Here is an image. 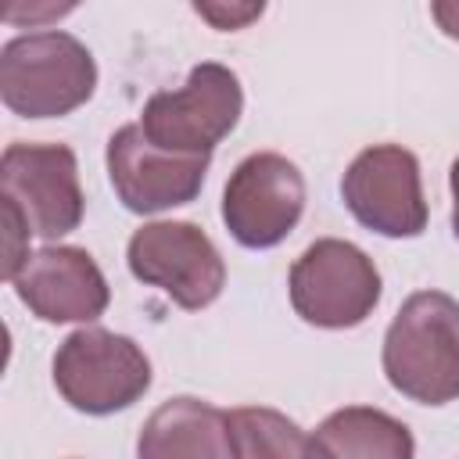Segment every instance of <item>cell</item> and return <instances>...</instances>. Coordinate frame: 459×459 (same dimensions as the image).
<instances>
[{"instance_id":"cell-1","label":"cell","mask_w":459,"mask_h":459,"mask_svg":"<svg viewBox=\"0 0 459 459\" xmlns=\"http://www.w3.org/2000/svg\"><path fill=\"white\" fill-rule=\"evenodd\" d=\"M384 373L398 394L420 405L459 398V301L452 294L405 298L384 333Z\"/></svg>"},{"instance_id":"cell-2","label":"cell","mask_w":459,"mask_h":459,"mask_svg":"<svg viewBox=\"0 0 459 459\" xmlns=\"http://www.w3.org/2000/svg\"><path fill=\"white\" fill-rule=\"evenodd\" d=\"M93 54L68 32H29L0 50V97L22 118H57L93 97Z\"/></svg>"},{"instance_id":"cell-3","label":"cell","mask_w":459,"mask_h":459,"mask_svg":"<svg viewBox=\"0 0 459 459\" xmlns=\"http://www.w3.org/2000/svg\"><path fill=\"white\" fill-rule=\"evenodd\" d=\"M240 111V79L219 61H201L179 90H161L143 104L140 129L161 151L212 158L215 143L233 133Z\"/></svg>"},{"instance_id":"cell-4","label":"cell","mask_w":459,"mask_h":459,"mask_svg":"<svg viewBox=\"0 0 459 459\" xmlns=\"http://www.w3.org/2000/svg\"><path fill=\"white\" fill-rule=\"evenodd\" d=\"M54 387L72 409L108 416L129 409L151 387V362L133 337L82 326L54 355Z\"/></svg>"},{"instance_id":"cell-5","label":"cell","mask_w":459,"mask_h":459,"mask_svg":"<svg viewBox=\"0 0 459 459\" xmlns=\"http://www.w3.org/2000/svg\"><path fill=\"white\" fill-rule=\"evenodd\" d=\"M287 287L294 312L323 330L359 326L380 301V273L373 258L337 237L308 244L290 265Z\"/></svg>"},{"instance_id":"cell-6","label":"cell","mask_w":459,"mask_h":459,"mask_svg":"<svg viewBox=\"0 0 459 459\" xmlns=\"http://www.w3.org/2000/svg\"><path fill=\"white\" fill-rule=\"evenodd\" d=\"M129 273L161 287L179 308L197 312L222 294L226 265L208 233L194 222H147L129 237Z\"/></svg>"},{"instance_id":"cell-7","label":"cell","mask_w":459,"mask_h":459,"mask_svg":"<svg viewBox=\"0 0 459 459\" xmlns=\"http://www.w3.org/2000/svg\"><path fill=\"white\" fill-rule=\"evenodd\" d=\"M305 212V179L294 161L276 151L247 154L226 190H222V222L230 237L244 247H276Z\"/></svg>"},{"instance_id":"cell-8","label":"cell","mask_w":459,"mask_h":459,"mask_svg":"<svg viewBox=\"0 0 459 459\" xmlns=\"http://www.w3.org/2000/svg\"><path fill=\"white\" fill-rule=\"evenodd\" d=\"M0 183L4 201H11L43 240H57L82 222L79 165L65 143H11L0 158Z\"/></svg>"},{"instance_id":"cell-9","label":"cell","mask_w":459,"mask_h":459,"mask_svg":"<svg viewBox=\"0 0 459 459\" xmlns=\"http://www.w3.org/2000/svg\"><path fill=\"white\" fill-rule=\"evenodd\" d=\"M341 194L348 212L380 237H420L427 230L420 161L398 143L366 147L348 165Z\"/></svg>"},{"instance_id":"cell-10","label":"cell","mask_w":459,"mask_h":459,"mask_svg":"<svg viewBox=\"0 0 459 459\" xmlns=\"http://www.w3.org/2000/svg\"><path fill=\"white\" fill-rule=\"evenodd\" d=\"M208 172V154H172L154 147L140 122L122 126L108 140V176L118 201L136 215H154L176 204H190Z\"/></svg>"},{"instance_id":"cell-11","label":"cell","mask_w":459,"mask_h":459,"mask_svg":"<svg viewBox=\"0 0 459 459\" xmlns=\"http://www.w3.org/2000/svg\"><path fill=\"white\" fill-rule=\"evenodd\" d=\"M11 283L43 323H90L111 301L104 273L82 247H39Z\"/></svg>"},{"instance_id":"cell-12","label":"cell","mask_w":459,"mask_h":459,"mask_svg":"<svg viewBox=\"0 0 459 459\" xmlns=\"http://www.w3.org/2000/svg\"><path fill=\"white\" fill-rule=\"evenodd\" d=\"M136 459H240L230 412L201 398L161 402L136 441Z\"/></svg>"},{"instance_id":"cell-13","label":"cell","mask_w":459,"mask_h":459,"mask_svg":"<svg viewBox=\"0 0 459 459\" xmlns=\"http://www.w3.org/2000/svg\"><path fill=\"white\" fill-rule=\"evenodd\" d=\"M316 441L330 459H412L416 441L409 427L384 409L348 405L316 427Z\"/></svg>"},{"instance_id":"cell-14","label":"cell","mask_w":459,"mask_h":459,"mask_svg":"<svg viewBox=\"0 0 459 459\" xmlns=\"http://www.w3.org/2000/svg\"><path fill=\"white\" fill-rule=\"evenodd\" d=\"M240 459H330L323 445L294 420L265 405H244L230 412Z\"/></svg>"},{"instance_id":"cell-15","label":"cell","mask_w":459,"mask_h":459,"mask_svg":"<svg viewBox=\"0 0 459 459\" xmlns=\"http://www.w3.org/2000/svg\"><path fill=\"white\" fill-rule=\"evenodd\" d=\"M201 18H208L215 29H244L251 18H258L265 7L262 4H194Z\"/></svg>"},{"instance_id":"cell-16","label":"cell","mask_w":459,"mask_h":459,"mask_svg":"<svg viewBox=\"0 0 459 459\" xmlns=\"http://www.w3.org/2000/svg\"><path fill=\"white\" fill-rule=\"evenodd\" d=\"M430 14L437 18V25H441L452 39H459V0H452V4H448V0H437V4L430 7Z\"/></svg>"},{"instance_id":"cell-17","label":"cell","mask_w":459,"mask_h":459,"mask_svg":"<svg viewBox=\"0 0 459 459\" xmlns=\"http://www.w3.org/2000/svg\"><path fill=\"white\" fill-rule=\"evenodd\" d=\"M452 233H455V240H459V158L452 161Z\"/></svg>"}]
</instances>
